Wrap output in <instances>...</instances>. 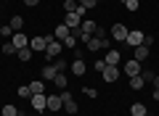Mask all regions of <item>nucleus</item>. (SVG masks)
Wrapping results in <instances>:
<instances>
[{"mask_svg":"<svg viewBox=\"0 0 159 116\" xmlns=\"http://www.w3.org/2000/svg\"><path fill=\"white\" fill-rule=\"evenodd\" d=\"M51 40H56L51 34V37H29V48H32V53H45V48H48V42Z\"/></svg>","mask_w":159,"mask_h":116,"instance_id":"obj_1","label":"nucleus"},{"mask_svg":"<svg viewBox=\"0 0 159 116\" xmlns=\"http://www.w3.org/2000/svg\"><path fill=\"white\" fill-rule=\"evenodd\" d=\"M29 105H32L37 114H45V111H48V98H45V92L32 95V98H29Z\"/></svg>","mask_w":159,"mask_h":116,"instance_id":"obj_2","label":"nucleus"},{"mask_svg":"<svg viewBox=\"0 0 159 116\" xmlns=\"http://www.w3.org/2000/svg\"><path fill=\"white\" fill-rule=\"evenodd\" d=\"M61 100H64V111H66V114H77L80 111V105L74 103V98H72L69 90H61Z\"/></svg>","mask_w":159,"mask_h":116,"instance_id":"obj_3","label":"nucleus"},{"mask_svg":"<svg viewBox=\"0 0 159 116\" xmlns=\"http://www.w3.org/2000/svg\"><path fill=\"white\" fill-rule=\"evenodd\" d=\"M61 50H64V45L58 42V40H51V42H48V48H45V58L56 61L58 55H61Z\"/></svg>","mask_w":159,"mask_h":116,"instance_id":"obj_4","label":"nucleus"},{"mask_svg":"<svg viewBox=\"0 0 159 116\" xmlns=\"http://www.w3.org/2000/svg\"><path fill=\"white\" fill-rule=\"evenodd\" d=\"M11 45H13L16 50H21V48H29V37H27L24 32H13V34H11Z\"/></svg>","mask_w":159,"mask_h":116,"instance_id":"obj_5","label":"nucleus"},{"mask_svg":"<svg viewBox=\"0 0 159 116\" xmlns=\"http://www.w3.org/2000/svg\"><path fill=\"white\" fill-rule=\"evenodd\" d=\"M127 34H130V29H127L125 24H114V27H111V40H119V42H125Z\"/></svg>","mask_w":159,"mask_h":116,"instance_id":"obj_6","label":"nucleus"},{"mask_svg":"<svg viewBox=\"0 0 159 116\" xmlns=\"http://www.w3.org/2000/svg\"><path fill=\"white\" fill-rule=\"evenodd\" d=\"M122 71H125L127 77H138V74H141V61H135V58H130V61H125V66H122Z\"/></svg>","mask_w":159,"mask_h":116,"instance_id":"obj_7","label":"nucleus"},{"mask_svg":"<svg viewBox=\"0 0 159 116\" xmlns=\"http://www.w3.org/2000/svg\"><path fill=\"white\" fill-rule=\"evenodd\" d=\"M130 48H138V45H143V32L141 29H130V34H127V40H125Z\"/></svg>","mask_w":159,"mask_h":116,"instance_id":"obj_8","label":"nucleus"},{"mask_svg":"<svg viewBox=\"0 0 159 116\" xmlns=\"http://www.w3.org/2000/svg\"><path fill=\"white\" fill-rule=\"evenodd\" d=\"M61 108H64L61 95H48V111H51V114H58Z\"/></svg>","mask_w":159,"mask_h":116,"instance_id":"obj_9","label":"nucleus"},{"mask_svg":"<svg viewBox=\"0 0 159 116\" xmlns=\"http://www.w3.org/2000/svg\"><path fill=\"white\" fill-rule=\"evenodd\" d=\"M80 32L88 34V37H93V34H98V24H96V21H90V19H85V21L80 24Z\"/></svg>","mask_w":159,"mask_h":116,"instance_id":"obj_10","label":"nucleus"},{"mask_svg":"<svg viewBox=\"0 0 159 116\" xmlns=\"http://www.w3.org/2000/svg\"><path fill=\"white\" fill-rule=\"evenodd\" d=\"M101 77H103V82H117L119 79V66H106L101 71Z\"/></svg>","mask_w":159,"mask_h":116,"instance_id":"obj_11","label":"nucleus"},{"mask_svg":"<svg viewBox=\"0 0 159 116\" xmlns=\"http://www.w3.org/2000/svg\"><path fill=\"white\" fill-rule=\"evenodd\" d=\"M103 61H106V66H119L122 63V53L119 50H106V58Z\"/></svg>","mask_w":159,"mask_h":116,"instance_id":"obj_12","label":"nucleus"},{"mask_svg":"<svg viewBox=\"0 0 159 116\" xmlns=\"http://www.w3.org/2000/svg\"><path fill=\"white\" fill-rule=\"evenodd\" d=\"M69 69H72V74H74V77H82V74L88 71V66H85V61H82V58L72 61V66H69Z\"/></svg>","mask_w":159,"mask_h":116,"instance_id":"obj_13","label":"nucleus"},{"mask_svg":"<svg viewBox=\"0 0 159 116\" xmlns=\"http://www.w3.org/2000/svg\"><path fill=\"white\" fill-rule=\"evenodd\" d=\"M69 34H72V29H69V27H66V24H64V21H61V24H58V27H56V32H53V37H56V40H58V42H61V40H66V37H69Z\"/></svg>","mask_w":159,"mask_h":116,"instance_id":"obj_14","label":"nucleus"},{"mask_svg":"<svg viewBox=\"0 0 159 116\" xmlns=\"http://www.w3.org/2000/svg\"><path fill=\"white\" fill-rule=\"evenodd\" d=\"M133 58L143 63V61L148 58V48H146V45H138V48H133Z\"/></svg>","mask_w":159,"mask_h":116,"instance_id":"obj_15","label":"nucleus"},{"mask_svg":"<svg viewBox=\"0 0 159 116\" xmlns=\"http://www.w3.org/2000/svg\"><path fill=\"white\" fill-rule=\"evenodd\" d=\"M40 74H43V79H51V82H53V79H56V66H53V63H45V66H43V71H40Z\"/></svg>","mask_w":159,"mask_h":116,"instance_id":"obj_16","label":"nucleus"},{"mask_svg":"<svg viewBox=\"0 0 159 116\" xmlns=\"http://www.w3.org/2000/svg\"><path fill=\"white\" fill-rule=\"evenodd\" d=\"M146 114H148V108L143 103H133L130 105V116H146Z\"/></svg>","mask_w":159,"mask_h":116,"instance_id":"obj_17","label":"nucleus"},{"mask_svg":"<svg viewBox=\"0 0 159 116\" xmlns=\"http://www.w3.org/2000/svg\"><path fill=\"white\" fill-rule=\"evenodd\" d=\"M29 90H32V95H40V92H45V84L40 82V79H32L29 82Z\"/></svg>","mask_w":159,"mask_h":116,"instance_id":"obj_18","label":"nucleus"},{"mask_svg":"<svg viewBox=\"0 0 159 116\" xmlns=\"http://www.w3.org/2000/svg\"><path fill=\"white\" fill-rule=\"evenodd\" d=\"M85 48L90 50V53H96V50H101V37H90V40L85 42Z\"/></svg>","mask_w":159,"mask_h":116,"instance_id":"obj_19","label":"nucleus"},{"mask_svg":"<svg viewBox=\"0 0 159 116\" xmlns=\"http://www.w3.org/2000/svg\"><path fill=\"white\" fill-rule=\"evenodd\" d=\"M32 48H21V50H16V58L19 61H29V58H32Z\"/></svg>","mask_w":159,"mask_h":116,"instance_id":"obj_20","label":"nucleus"},{"mask_svg":"<svg viewBox=\"0 0 159 116\" xmlns=\"http://www.w3.org/2000/svg\"><path fill=\"white\" fill-rule=\"evenodd\" d=\"M53 66H56V71H58V74H64V71H66V69H69V63H66V61H64L61 55H58L56 61H53Z\"/></svg>","mask_w":159,"mask_h":116,"instance_id":"obj_21","label":"nucleus"},{"mask_svg":"<svg viewBox=\"0 0 159 116\" xmlns=\"http://www.w3.org/2000/svg\"><path fill=\"white\" fill-rule=\"evenodd\" d=\"M11 29H13V32H21V29H24V19L21 16H13L11 19Z\"/></svg>","mask_w":159,"mask_h":116,"instance_id":"obj_22","label":"nucleus"},{"mask_svg":"<svg viewBox=\"0 0 159 116\" xmlns=\"http://www.w3.org/2000/svg\"><path fill=\"white\" fill-rule=\"evenodd\" d=\"M143 79H141V74H138V77H130V90H143Z\"/></svg>","mask_w":159,"mask_h":116,"instance_id":"obj_23","label":"nucleus"},{"mask_svg":"<svg viewBox=\"0 0 159 116\" xmlns=\"http://www.w3.org/2000/svg\"><path fill=\"white\" fill-rule=\"evenodd\" d=\"M77 8H80L77 0H64V11H66V13H74Z\"/></svg>","mask_w":159,"mask_h":116,"instance_id":"obj_24","label":"nucleus"},{"mask_svg":"<svg viewBox=\"0 0 159 116\" xmlns=\"http://www.w3.org/2000/svg\"><path fill=\"white\" fill-rule=\"evenodd\" d=\"M0 114H3V116H19V108L8 103V105H3V111H0Z\"/></svg>","mask_w":159,"mask_h":116,"instance_id":"obj_25","label":"nucleus"},{"mask_svg":"<svg viewBox=\"0 0 159 116\" xmlns=\"http://www.w3.org/2000/svg\"><path fill=\"white\" fill-rule=\"evenodd\" d=\"M66 82H69V79L64 77V74H56V79H53V84H56L58 90H66Z\"/></svg>","mask_w":159,"mask_h":116,"instance_id":"obj_26","label":"nucleus"},{"mask_svg":"<svg viewBox=\"0 0 159 116\" xmlns=\"http://www.w3.org/2000/svg\"><path fill=\"white\" fill-rule=\"evenodd\" d=\"M154 77H157V74H154L151 69H141V79L143 82H154Z\"/></svg>","mask_w":159,"mask_h":116,"instance_id":"obj_27","label":"nucleus"},{"mask_svg":"<svg viewBox=\"0 0 159 116\" xmlns=\"http://www.w3.org/2000/svg\"><path fill=\"white\" fill-rule=\"evenodd\" d=\"M122 6H125L130 13H135L138 11V0H122Z\"/></svg>","mask_w":159,"mask_h":116,"instance_id":"obj_28","label":"nucleus"},{"mask_svg":"<svg viewBox=\"0 0 159 116\" xmlns=\"http://www.w3.org/2000/svg\"><path fill=\"white\" fill-rule=\"evenodd\" d=\"M19 98H32V90H29V84H21V87H19Z\"/></svg>","mask_w":159,"mask_h":116,"instance_id":"obj_29","label":"nucleus"},{"mask_svg":"<svg viewBox=\"0 0 159 116\" xmlns=\"http://www.w3.org/2000/svg\"><path fill=\"white\" fill-rule=\"evenodd\" d=\"M61 45H64V48H74V45H77V37H74V34H69L66 40H61Z\"/></svg>","mask_w":159,"mask_h":116,"instance_id":"obj_30","label":"nucleus"},{"mask_svg":"<svg viewBox=\"0 0 159 116\" xmlns=\"http://www.w3.org/2000/svg\"><path fill=\"white\" fill-rule=\"evenodd\" d=\"M96 3H98V0H80V6L85 8V11H90V8H96Z\"/></svg>","mask_w":159,"mask_h":116,"instance_id":"obj_31","label":"nucleus"},{"mask_svg":"<svg viewBox=\"0 0 159 116\" xmlns=\"http://www.w3.org/2000/svg\"><path fill=\"white\" fill-rule=\"evenodd\" d=\"M0 34H3V37H11V34H13L11 24H3V27H0Z\"/></svg>","mask_w":159,"mask_h":116,"instance_id":"obj_32","label":"nucleus"},{"mask_svg":"<svg viewBox=\"0 0 159 116\" xmlns=\"http://www.w3.org/2000/svg\"><path fill=\"white\" fill-rule=\"evenodd\" d=\"M3 53H6V55H13V53H16V48H13L11 42H6V45H3Z\"/></svg>","mask_w":159,"mask_h":116,"instance_id":"obj_33","label":"nucleus"},{"mask_svg":"<svg viewBox=\"0 0 159 116\" xmlns=\"http://www.w3.org/2000/svg\"><path fill=\"white\" fill-rule=\"evenodd\" d=\"M82 92H85L88 98H98V92H96V87H82Z\"/></svg>","mask_w":159,"mask_h":116,"instance_id":"obj_34","label":"nucleus"},{"mask_svg":"<svg viewBox=\"0 0 159 116\" xmlns=\"http://www.w3.org/2000/svg\"><path fill=\"white\" fill-rule=\"evenodd\" d=\"M103 69H106V61H103V58H98V61H96V71H98V74H101V71H103Z\"/></svg>","mask_w":159,"mask_h":116,"instance_id":"obj_35","label":"nucleus"},{"mask_svg":"<svg viewBox=\"0 0 159 116\" xmlns=\"http://www.w3.org/2000/svg\"><path fill=\"white\" fill-rule=\"evenodd\" d=\"M24 6H27V8H37L40 0H24Z\"/></svg>","mask_w":159,"mask_h":116,"instance_id":"obj_36","label":"nucleus"},{"mask_svg":"<svg viewBox=\"0 0 159 116\" xmlns=\"http://www.w3.org/2000/svg\"><path fill=\"white\" fill-rule=\"evenodd\" d=\"M143 45H146V48H151V45H154V37H146V34H143Z\"/></svg>","mask_w":159,"mask_h":116,"instance_id":"obj_37","label":"nucleus"},{"mask_svg":"<svg viewBox=\"0 0 159 116\" xmlns=\"http://www.w3.org/2000/svg\"><path fill=\"white\" fill-rule=\"evenodd\" d=\"M151 84H154V90H159V77H154V82H151Z\"/></svg>","mask_w":159,"mask_h":116,"instance_id":"obj_38","label":"nucleus"},{"mask_svg":"<svg viewBox=\"0 0 159 116\" xmlns=\"http://www.w3.org/2000/svg\"><path fill=\"white\" fill-rule=\"evenodd\" d=\"M37 116H45V114H37Z\"/></svg>","mask_w":159,"mask_h":116,"instance_id":"obj_39","label":"nucleus"},{"mask_svg":"<svg viewBox=\"0 0 159 116\" xmlns=\"http://www.w3.org/2000/svg\"><path fill=\"white\" fill-rule=\"evenodd\" d=\"M53 116H61V114H53Z\"/></svg>","mask_w":159,"mask_h":116,"instance_id":"obj_40","label":"nucleus"},{"mask_svg":"<svg viewBox=\"0 0 159 116\" xmlns=\"http://www.w3.org/2000/svg\"><path fill=\"white\" fill-rule=\"evenodd\" d=\"M77 3H80V0H77Z\"/></svg>","mask_w":159,"mask_h":116,"instance_id":"obj_41","label":"nucleus"}]
</instances>
